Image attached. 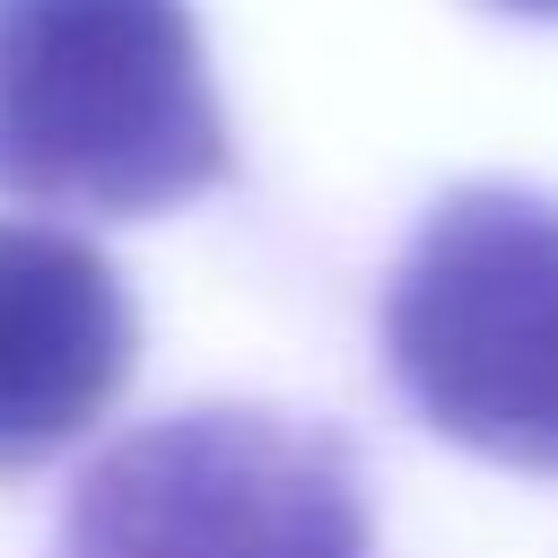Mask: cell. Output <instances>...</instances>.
<instances>
[{"label":"cell","instance_id":"6da1fadb","mask_svg":"<svg viewBox=\"0 0 558 558\" xmlns=\"http://www.w3.org/2000/svg\"><path fill=\"white\" fill-rule=\"evenodd\" d=\"M235 140L192 0H0V192L148 218L227 183Z\"/></svg>","mask_w":558,"mask_h":558},{"label":"cell","instance_id":"7a4b0ae2","mask_svg":"<svg viewBox=\"0 0 558 558\" xmlns=\"http://www.w3.org/2000/svg\"><path fill=\"white\" fill-rule=\"evenodd\" d=\"M384 357L436 436L558 480V201L445 192L384 288Z\"/></svg>","mask_w":558,"mask_h":558},{"label":"cell","instance_id":"3957f363","mask_svg":"<svg viewBox=\"0 0 558 558\" xmlns=\"http://www.w3.org/2000/svg\"><path fill=\"white\" fill-rule=\"evenodd\" d=\"M61 558H375V532L331 427L262 401H201L87 462Z\"/></svg>","mask_w":558,"mask_h":558},{"label":"cell","instance_id":"277c9868","mask_svg":"<svg viewBox=\"0 0 558 558\" xmlns=\"http://www.w3.org/2000/svg\"><path fill=\"white\" fill-rule=\"evenodd\" d=\"M140 323L122 270L61 235L0 218V471H26L87 436L131 384Z\"/></svg>","mask_w":558,"mask_h":558},{"label":"cell","instance_id":"5b68a950","mask_svg":"<svg viewBox=\"0 0 558 558\" xmlns=\"http://www.w3.org/2000/svg\"><path fill=\"white\" fill-rule=\"evenodd\" d=\"M497 9H523V17H558V0H497Z\"/></svg>","mask_w":558,"mask_h":558}]
</instances>
